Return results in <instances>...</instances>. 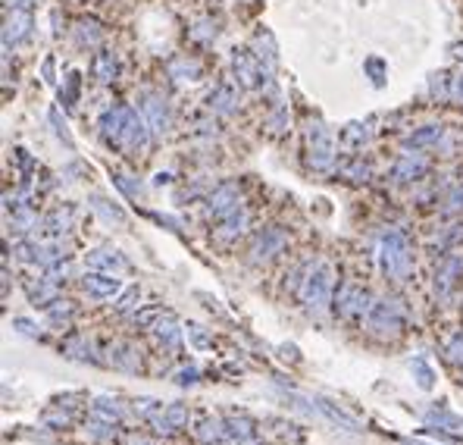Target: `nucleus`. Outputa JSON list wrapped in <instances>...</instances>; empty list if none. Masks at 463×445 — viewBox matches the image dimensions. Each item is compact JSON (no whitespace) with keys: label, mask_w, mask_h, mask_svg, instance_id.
<instances>
[{"label":"nucleus","mask_w":463,"mask_h":445,"mask_svg":"<svg viewBox=\"0 0 463 445\" xmlns=\"http://www.w3.org/2000/svg\"><path fill=\"white\" fill-rule=\"evenodd\" d=\"M441 125H425V132H416V135H410L413 144H438L441 141Z\"/></svg>","instance_id":"1a4fd4ad"},{"label":"nucleus","mask_w":463,"mask_h":445,"mask_svg":"<svg viewBox=\"0 0 463 445\" xmlns=\"http://www.w3.org/2000/svg\"><path fill=\"white\" fill-rule=\"evenodd\" d=\"M91 72L97 81H113V75H116V56H113L110 50H100V54L94 56Z\"/></svg>","instance_id":"39448f33"},{"label":"nucleus","mask_w":463,"mask_h":445,"mask_svg":"<svg viewBox=\"0 0 463 445\" xmlns=\"http://www.w3.org/2000/svg\"><path fill=\"white\" fill-rule=\"evenodd\" d=\"M235 72H238V79H241L244 85H254V81H257V66L250 63L247 54H235Z\"/></svg>","instance_id":"6e6552de"},{"label":"nucleus","mask_w":463,"mask_h":445,"mask_svg":"<svg viewBox=\"0 0 463 445\" xmlns=\"http://www.w3.org/2000/svg\"><path fill=\"white\" fill-rule=\"evenodd\" d=\"M310 144H313V160H316V166H325L332 157V138L329 132H325V125H310Z\"/></svg>","instance_id":"20e7f679"},{"label":"nucleus","mask_w":463,"mask_h":445,"mask_svg":"<svg viewBox=\"0 0 463 445\" xmlns=\"http://www.w3.org/2000/svg\"><path fill=\"white\" fill-rule=\"evenodd\" d=\"M235 104H238V97H235V91L232 88H216V91L210 94V110H216V113H232L235 110Z\"/></svg>","instance_id":"0eeeda50"},{"label":"nucleus","mask_w":463,"mask_h":445,"mask_svg":"<svg viewBox=\"0 0 463 445\" xmlns=\"http://www.w3.org/2000/svg\"><path fill=\"white\" fill-rule=\"evenodd\" d=\"M169 75H172L175 81H194L200 75V66L191 60H185V56H179V60L169 63Z\"/></svg>","instance_id":"423d86ee"},{"label":"nucleus","mask_w":463,"mask_h":445,"mask_svg":"<svg viewBox=\"0 0 463 445\" xmlns=\"http://www.w3.org/2000/svg\"><path fill=\"white\" fill-rule=\"evenodd\" d=\"M29 29H31V13L29 10H13L10 16H6V31H3V41H6V47L10 44H16V41H22L25 35H29Z\"/></svg>","instance_id":"f03ea898"},{"label":"nucleus","mask_w":463,"mask_h":445,"mask_svg":"<svg viewBox=\"0 0 463 445\" xmlns=\"http://www.w3.org/2000/svg\"><path fill=\"white\" fill-rule=\"evenodd\" d=\"M144 113H147V123L154 132H163L169 129V107L166 100L160 97V94H150L147 100H144Z\"/></svg>","instance_id":"7ed1b4c3"},{"label":"nucleus","mask_w":463,"mask_h":445,"mask_svg":"<svg viewBox=\"0 0 463 445\" xmlns=\"http://www.w3.org/2000/svg\"><path fill=\"white\" fill-rule=\"evenodd\" d=\"M147 129H150V123H144L141 113L129 107V113H125V125H122L125 144H129V148H138V144H144V141H147Z\"/></svg>","instance_id":"f257e3e1"}]
</instances>
